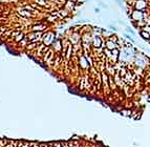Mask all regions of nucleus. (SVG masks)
Returning a JSON list of instances; mask_svg holds the SVG:
<instances>
[{
  "label": "nucleus",
  "mask_w": 150,
  "mask_h": 147,
  "mask_svg": "<svg viewBox=\"0 0 150 147\" xmlns=\"http://www.w3.org/2000/svg\"><path fill=\"white\" fill-rule=\"evenodd\" d=\"M141 36L143 37L144 39H148V40L150 39V34L148 33L147 31H145V30H144V31L141 32Z\"/></svg>",
  "instance_id": "2"
},
{
  "label": "nucleus",
  "mask_w": 150,
  "mask_h": 147,
  "mask_svg": "<svg viewBox=\"0 0 150 147\" xmlns=\"http://www.w3.org/2000/svg\"><path fill=\"white\" fill-rule=\"evenodd\" d=\"M127 32H128V33H130L131 35H133V36H134V32H133L130 27H127Z\"/></svg>",
  "instance_id": "5"
},
{
  "label": "nucleus",
  "mask_w": 150,
  "mask_h": 147,
  "mask_svg": "<svg viewBox=\"0 0 150 147\" xmlns=\"http://www.w3.org/2000/svg\"><path fill=\"white\" fill-rule=\"evenodd\" d=\"M21 38H23V34H21V33H20L19 36H18V38H16V41H19Z\"/></svg>",
  "instance_id": "6"
},
{
  "label": "nucleus",
  "mask_w": 150,
  "mask_h": 147,
  "mask_svg": "<svg viewBox=\"0 0 150 147\" xmlns=\"http://www.w3.org/2000/svg\"><path fill=\"white\" fill-rule=\"evenodd\" d=\"M60 13H61V15H64V16H66V15H67V12L66 11H63V10H61V11H60Z\"/></svg>",
  "instance_id": "7"
},
{
  "label": "nucleus",
  "mask_w": 150,
  "mask_h": 147,
  "mask_svg": "<svg viewBox=\"0 0 150 147\" xmlns=\"http://www.w3.org/2000/svg\"><path fill=\"white\" fill-rule=\"evenodd\" d=\"M36 45H37V44H35V43H32V44H28L27 47H28V48H33V47H35Z\"/></svg>",
  "instance_id": "8"
},
{
  "label": "nucleus",
  "mask_w": 150,
  "mask_h": 147,
  "mask_svg": "<svg viewBox=\"0 0 150 147\" xmlns=\"http://www.w3.org/2000/svg\"><path fill=\"white\" fill-rule=\"evenodd\" d=\"M95 11H96V13H99L100 10H99V9H95Z\"/></svg>",
  "instance_id": "9"
},
{
  "label": "nucleus",
  "mask_w": 150,
  "mask_h": 147,
  "mask_svg": "<svg viewBox=\"0 0 150 147\" xmlns=\"http://www.w3.org/2000/svg\"><path fill=\"white\" fill-rule=\"evenodd\" d=\"M100 44H101V40H100V38L99 37H95V44L94 45L99 47V46H101Z\"/></svg>",
  "instance_id": "3"
},
{
  "label": "nucleus",
  "mask_w": 150,
  "mask_h": 147,
  "mask_svg": "<svg viewBox=\"0 0 150 147\" xmlns=\"http://www.w3.org/2000/svg\"><path fill=\"white\" fill-rule=\"evenodd\" d=\"M33 28H34L35 31H37V30H40V31H42V30H44V26H34Z\"/></svg>",
  "instance_id": "4"
},
{
  "label": "nucleus",
  "mask_w": 150,
  "mask_h": 147,
  "mask_svg": "<svg viewBox=\"0 0 150 147\" xmlns=\"http://www.w3.org/2000/svg\"><path fill=\"white\" fill-rule=\"evenodd\" d=\"M130 17L132 18L133 21H138V22H140V21H142V20L144 19V15H143V12H142L141 10L136 9V11L132 12V14H131Z\"/></svg>",
  "instance_id": "1"
}]
</instances>
